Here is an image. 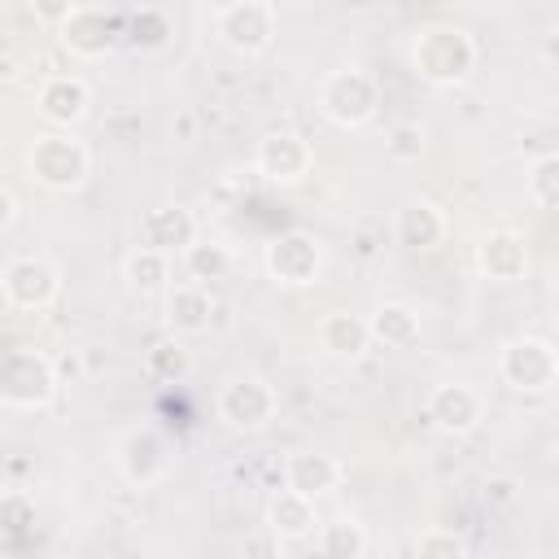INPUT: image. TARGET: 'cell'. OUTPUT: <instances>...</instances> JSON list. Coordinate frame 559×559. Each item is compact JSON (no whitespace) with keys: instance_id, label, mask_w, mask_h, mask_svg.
Instances as JSON below:
<instances>
[{"instance_id":"cell-2","label":"cell","mask_w":559,"mask_h":559,"mask_svg":"<svg viewBox=\"0 0 559 559\" xmlns=\"http://www.w3.org/2000/svg\"><path fill=\"white\" fill-rule=\"evenodd\" d=\"M26 170L48 192H79L92 175V153H87L83 140H74L61 127V131L35 135V144L26 148Z\"/></svg>"},{"instance_id":"cell-5","label":"cell","mask_w":559,"mask_h":559,"mask_svg":"<svg viewBox=\"0 0 559 559\" xmlns=\"http://www.w3.org/2000/svg\"><path fill=\"white\" fill-rule=\"evenodd\" d=\"M275 411H280V393L253 371H240V376L223 380V389H218V419L227 428H236V432L271 428Z\"/></svg>"},{"instance_id":"cell-24","label":"cell","mask_w":559,"mask_h":559,"mask_svg":"<svg viewBox=\"0 0 559 559\" xmlns=\"http://www.w3.org/2000/svg\"><path fill=\"white\" fill-rule=\"evenodd\" d=\"M367 546L371 542H367V528L358 520H332L319 528V542H314V550L328 559H362Z\"/></svg>"},{"instance_id":"cell-16","label":"cell","mask_w":559,"mask_h":559,"mask_svg":"<svg viewBox=\"0 0 559 559\" xmlns=\"http://www.w3.org/2000/svg\"><path fill=\"white\" fill-rule=\"evenodd\" d=\"M197 240V218L183 205H153L140 218V245L162 249V253H183Z\"/></svg>"},{"instance_id":"cell-32","label":"cell","mask_w":559,"mask_h":559,"mask_svg":"<svg viewBox=\"0 0 559 559\" xmlns=\"http://www.w3.org/2000/svg\"><path fill=\"white\" fill-rule=\"evenodd\" d=\"M74 9H79L74 0H31L35 22H44V26H61V22H66Z\"/></svg>"},{"instance_id":"cell-9","label":"cell","mask_w":559,"mask_h":559,"mask_svg":"<svg viewBox=\"0 0 559 559\" xmlns=\"http://www.w3.org/2000/svg\"><path fill=\"white\" fill-rule=\"evenodd\" d=\"M323 271V245L310 236V231H280L271 245H266V275L275 284H288V288H306L314 284Z\"/></svg>"},{"instance_id":"cell-4","label":"cell","mask_w":559,"mask_h":559,"mask_svg":"<svg viewBox=\"0 0 559 559\" xmlns=\"http://www.w3.org/2000/svg\"><path fill=\"white\" fill-rule=\"evenodd\" d=\"M376 109H380V83L367 70H332L319 87V114L341 131L367 127Z\"/></svg>"},{"instance_id":"cell-36","label":"cell","mask_w":559,"mask_h":559,"mask_svg":"<svg viewBox=\"0 0 559 559\" xmlns=\"http://www.w3.org/2000/svg\"><path fill=\"white\" fill-rule=\"evenodd\" d=\"M555 459H559V437H555Z\"/></svg>"},{"instance_id":"cell-31","label":"cell","mask_w":559,"mask_h":559,"mask_svg":"<svg viewBox=\"0 0 559 559\" xmlns=\"http://www.w3.org/2000/svg\"><path fill=\"white\" fill-rule=\"evenodd\" d=\"M384 148H389V157H397V162H415V157L424 153V131H419L415 122H397V127L389 131Z\"/></svg>"},{"instance_id":"cell-27","label":"cell","mask_w":559,"mask_h":559,"mask_svg":"<svg viewBox=\"0 0 559 559\" xmlns=\"http://www.w3.org/2000/svg\"><path fill=\"white\" fill-rule=\"evenodd\" d=\"M127 39H131L135 48H144V52L166 48V39H170V17H166L162 9H140V13L131 17V26H127Z\"/></svg>"},{"instance_id":"cell-23","label":"cell","mask_w":559,"mask_h":559,"mask_svg":"<svg viewBox=\"0 0 559 559\" xmlns=\"http://www.w3.org/2000/svg\"><path fill=\"white\" fill-rule=\"evenodd\" d=\"M122 275H127V284H131L135 293H157V288H166V280H170V253L148 249V245H135V249L127 253V262H122Z\"/></svg>"},{"instance_id":"cell-10","label":"cell","mask_w":559,"mask_h":559,"mask_svg":"<svg viewBox=\"0 0 559 559\" xmlns=\"http://www.w3.org/2000/svg\"><path fill=\"white\" fill-rule=\"evenodd\" d=\"M424 415L437 432L445 437H467L480 419H485V402L472 384L463 380H445V384H432L428 397H424Z\"/></svg>"},{"instance_id":"cell-25","label":"cell","mask_w":559,"mask_h":559,"mask_svg":"<svg viewBox=\"0 0 559 559\" xmlns=\"http://www.w3.org/2000/svg\"><path fill=\"white\" fill-rule=\"evenodd\" d=\"M144 367H148V376H153V380H162V384H179V380L192 371V358H188L183 341L170 332V336H162V341H153V345H148Z\"/></svg>"},{"instance_id":"cell-19","label":"cell","mask_w":559,"mask_h":559,"mask_svg":"<svg viewBox=\"0 0 559 559\" xmlns=\"http://www.w3.org/2000/svg\"><path fill=\"white\" fill-rule=\"evenodd\" d=\"M319 345L332 354V358H362L367 345H371V323L354 310H328L319 319Z\"/></svg>"},{"instance_id":"cell-11","label":"cell","mask_w":559,"mask_h":559,"mask_svg":"<svg viewBox=\"0 0 559 559\" xmlns=\"http://www.w3.org/2000/svg\"><path fill=\"white\" fill-rule=\"evenodd\" d=\"M314 166V148L306 135L297 131H271L258 140V153H253V170L271 183H301Z\"/></svg>"},{"instance_id":"cell-12","label":"cell","mask_w":559,"mask_h":559,"mask_svg":"<svg viewBox=\"0 0 559 559\" xmlns=\"http://www.w3.org/2000/svg\"><path fill=\"white\" fill-rule=\"evenodd\" d=\"M57 39L70 57H83V61H96L114 48L118 39V22L105 13V9H92V4H79L61 26H57Z\"/></svg>"},{"instance_id":"cell-33","label":"cell","mask_w":559,"mask_h":559,"mask_svg":"<svg viewBox=\"0 0 559 559\" xmlns=\"http://www.w3.org/2000/svg\"><path fill=\"white\" fill-rule=\"evenodd\" d=\"M515 493H520V480L515 476H489L485 480V502L489 507H511Z\"/></svg>"},{"instance_id":"cell-26","label":"cell","mask_w":559,"mask_h":559,"mask_svg":"<svg viewBox=\"0 0 559 559\" xmlns=\"http://www.w3.org/2000/svg\"><path fill=\"white\" fill-rule=\"evenodd\" d=\"M183 266H188L192 280L210 284V280H223V275H227L231 253H227V245H218V240H192V245L183 249Z\"/></svg>"},{"instance_id":"cell-21","label":"cell","mask_w":559,"mask_h":559,"mask_svg":"<svg viewBox=\"0 0 559 559\" xmlns=\"http://www.w3.org/2000/svg\"><path fill=\"white\" fill-rule=\"evenodd\" d=\"M393 231H397V245L406 249H432L445 236V214L432 201H406L393 218Z\"/></svg>"},{"instance_id":"cell-28","label":"cell","mask_w":559,"mask_h":559,"mask_svg":"<svg viewBox=\"0 0 559 559\" xmlns=\"http://www.w3.org/2000/svg\"><path fill=\"white\" fill-rule=\"evenodd\" d=\"M528 197L546 210H559V153H546L528 170Z\"/></svg>"},{"instance_id":"cell-13","label":"cell","mask_w":559,"mask_h":559,"mask_svg":"<svg viewBox=\"0 0 559 559\" xmlns=\"http://www.w3.org/2000/svg\"><path fill=\"white\" fill-rule=\"evenodd\" d=\"M87 105H92V87L79 74H48L35 92L39 118L52 122V127H66V131L87 118Z\"/></svg>"},{"instance_id":"cell-20","label":"cell","mask_w":559,"mask_h":559,"mask_svg":"<svg viewBox=\"0 0 559 559\" xmlns=\"http://www.w3.org/2000/svg\"><path fill=\"white\" fill-rule=\"evenodd\" d=\"M266 524H271V533L280 537V542H301V537H310L314 533V498H306V493H297V489H280L275 498H271V507H266Z\"/></svg>"},{"instance_id":"cell-29","label":"cell","mask_w":559,"mask_h":559,"mask_svg":"<svg viewBox=\"0 0 559 559\" xmlns=\"http://www.w3.org/2000/svg\"><path fill=\"white\" fill-rule=\"evenodd\" d=\"M415 555H424V559H463L467 542L454 528H424L415 537Z\"/></svg>"},{"instance_id":"cell-6","label":"cell","mask_w":559,"mask_h":559,"mask_svg":"<svg viewBox=\"0 0 559 559\" xmlns=\"http://www.w3.org/2000/svg\"><path fill=\"white\" fill-rule=\"evenodd\" d=\"M214 35L240 52V57H258L271 48L275 39V4L271 0H227L214 13Z\"/></svg>"},{"instance_id":"cell-3","label":"cell","mask_w":559,"mask_h":559,"mask_svg":"<svg viewBox=\"0 0 559 559\" xmlns=\"http://www.w3.org/2000/svg\"><path fill=\"white\" fill-rule=\"evenodd\" d=\"M57 397V367L39 349H9L0 362V402L9 411H44Z\"/></svg>"},{"instance_id":"cell-30","label":"cell","mask_w":559,"mask_h":559,"mask_svg":"<svg viewBox=\"0 0 559 559\" xmlns=\"http://www.w3.org/2000/svg\"><path fill=\"white\" fill-rule=\"evenodd\" d=\"M0 524H4V533H22L26 524H35V502L22 489H9L0 498Z\"/></svg>"},{"instance_id":"cell-34","label":"cell","mask_w":559,"mask_h":559,"mask_svg":"<svg viewBox=\"0 0 559 559\" xmlns=\"http://www.w3.org/2000/svg\"><path fill=\"white\" fill-rule=\"evenodd\" d=\"M0 205H4V214H0V231H13V223H17V192L4 188V192H0Z\"/></svg>"},{"instance_id":"cell-14","label":"cell","mask_w":559,"mask_h":559,"mask_svg":"<svg viewBox=\"0 0 559 559\" xmlns=\"http://www.w3.org/2000/svg\"><path fill=\"white\" fill-rule=\"evenodd\" d=\"M118 467H122L127 485H135V489H148L153 480H162L166 467H170L162 432L157 428H131L118 445Z\"/></svg>"},{"instance_id":"cell-35","label":"cell","mask_w":559,"mask_h":559,"mask_svg":"<svg viewBox=\"0 0 559 559\" xmlns=\"http://www.w3.org/2000/svg\"><path fill=\"white\" fill-rule=\"evenodd\" d=\"M546 57H550V66L559 70V26L550 31V39H546Z\"/></svg>"},{"instance_id":"cell-18","label":"cell","mask_w":559,"mask_h":559,"mask_svg":"<svg viewBox=\"0 0 559 559\" xmlns=\"http://www.w3.org/2000/svg\"><path fill=\"white\" fill-rule=\"evenodd\" d=\"M284 485L319 502L323 493H332L341 485V463L323 450H293L284 459Z\"/></svg>"},{"instance_id":"cell-8","label":"cell","mask_w":559,"mask_h":559,"mask_svg":"<svg viewBox=\"0 0 559 559\" xmlns=\"http://www.w3.org/2000/svg\"><path fill=\"white\" fill-rule=\"evenodd\" d=\"M0 293H4L9 310H44L61 293V271L48 258H35V253L9 258L4 271H0Z\"/></svg>"},{"instance_id":"cell-7","label":"cell","mask_w":559,"mask_h":559,"mask_svg":"<svg viewBox=\"0 0 559 559\" xmlns=\"http://www.w3.org/2000/svg\"><path fill=\"white\" fill-rule=\"evenodd\" d=\"M498 376L520 393H546L559 384V349L542 336H515L502 345Z\"/></svg>"},{"instance_id":"cell-15","label":"cell","mask_w":559,"mask_h":559,"mask_svg":"<svg viewBox=\"0 0 559 559\" xmlns=\"http://www.w3.org/2000/svg\"><path fill=\"white\" fill-rule=\"evenodd\" d=\"M214 297H210V288L201 284V280H192V284H175L170 293H166V328L175 332V336H201V332H210V323H214Z\"/></svg>"},{"instance_id":"cell-17","label":"cell","mask_w":559,"mask_h":559,"mask_svg":"<svg viewBox=\"0 0 559 559\" xmlns=\"http://www.w3.org/2000/svg\"><path fill=\"white\" fill-rule=\"evenodd\" d=\"M476 262H480L485 280H493V284H515V280H524V271H528V245H524L520 231H489V236L480 240V249H476Z\"/></svg>"},{"instance_id":"cell-1","label":"cell","mask_w":559,"mask_h":559,"mask_svg":"<svg viewBox=\"0 0 559 559\" xmlns=\"http://www.w3.org/2000/svg\"><path fill=\"white\" fill-rule=\"evenodd\" d=\"M476 61H480V48L463 26H424L415 35V44H411V66L432 87L467 83Z\"/></svg>"},{"instance_id":"cell-22","label":"cell","mask_w":559,"mask_h":559,"mask_svg":"<svg viewBox=\"0 0 559 559\" xmlns=\"http://www.w3.org/2000/svg\"><path fill=\"white\" fill-rule=\"evenodd\" d=\"M367 323H371V341H380L384 349H411L419 341V314L402 301L376 306V314Z\"/></svg>"}]
</instances>
